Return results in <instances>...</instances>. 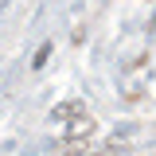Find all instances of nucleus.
Wrapping results in <instances>:
<instances>
[]
</instances>
